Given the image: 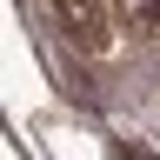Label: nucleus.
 <instances>
[{"mask_svg":"<svg viewBox=\"0 0 160 160\" xmlns=\"http://www.w3.org/2000/svg\"><path fill=\"white\" fill-rule=\"evenodd\" d=\"M60 27H67V40H80V47H107V7L100 0H53Z\"/></svg>","mask_w":160,"mask_h":160,"instance_id":"1","label":"nucleus"},{"mask_svg":"<svg viewBox=\"0 0 160 160\" xmlns=\"http://www.w3.org/2000/svg\"><path fill=\"white\" fill-rule=\"evenodd\" d=\"M133 7H140V20H153V27H160V0H133Z\"/></svg>","mask_w":160,"mask_h":160,"instance_id":"2","label":"nucleus"}]
</instances>
